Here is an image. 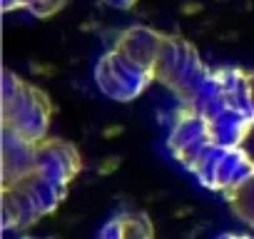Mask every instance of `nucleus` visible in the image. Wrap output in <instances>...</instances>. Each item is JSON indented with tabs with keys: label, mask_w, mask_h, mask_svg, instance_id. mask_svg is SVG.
I'll list each match as a JSON object with an SVG mask.
<instances>
[{
	"label": "nucleus",
	"mask_w": 254,
	"mask_h": 239,
	"mask_svg": "<svg viewBox=\"0 0 254 239\" xmlns=\"http://www.w3.org/2000/svg\"><path fill=\"white\" fill-rule=\"evenodd\" d=\"M167 150L202 187L214 192H227L254 175V160L242 145L217 142L204 117L187 105L175 112Z\"/></svg>",
	"instance_id": "nucleus-1"
},
{
	"label": "nucleus",
	"mask_w": 254,
	"mask_h": 239,
	"mask_svg": "<svg viewBox=\"0 0 254 239\" xmlns=\"http://www.w3.org/2000/svg\"><path fill=\"white\" fill-rule=\"evenodd\" d=\"M247 77L249 72L239 67H209L199 90L187 102V107L204 117L212 137L222 145H242L254 127Z\"/></svg>",
	"instance_id": "nucleus-2"
},
{
	"label": "nucleus",
	"mask_w": 254,
	"mask_h": 239,
	"mask_svg": "<svg viewBox=\"0 0 254 239\" xmlns=\"http://www.w3.org/2000/svg\"><path fill=\"white\" fill-rule=\"evenodd\" d=\"M65 182L55 179L50 172L43 167H33L25 177L15 179L13 184H0V219L3 229H28L33 227L40 217L53 214L65 194H67Z\"/></svg>",
	"instance_id": "nucleus-3"
},
{
	"label": "nucleus",
	"mask_w": 254,
	"mask_h": 239,
	"mask_svg": "<svg viewBox=\"0 0 254 239\" xmlns=\"http://www.w3.org/2000/svg\"><path fill=\"white\" fill-rule=\"evenodd\" d=\"M53 117V102L48 92L38 85L23 80L13 70L3 72V122L0 127L10 130L30 142L48 137Z\"/></svg>",
	"instance_id": "nucleus-4"
},
{
	"label": "nucleus",
	"mask_w": 254,
	"mask_h": 239,
	"mask_svg": "<svg viewBox=\"0 0 254 239\" xmlns=\"http://www.w3.org/2000/svg\"><path fill=\"white\" fill-rule=\"evenodd\" d=\"M152 72L157 82H162L182 105H187L199 90L209 67L190 40L160 33L152 53Z\"/></svg>",
	"instance_id": "nucleus-5"
},
{
	"label": "nucleus",
	"mask_w": 254,
	"mask_h": 239,
	"mask_svg": "<svg viewBox=\"0 0 254 239\" xmlns=\"http://www.w3.org/2000/svg\"><path fill=\"white\" fill-rule=\"evenodd\" d=\"M95 82L102 95L115 102H132L137 100L150 82H155V72L132 58H127L120 48L105 53L95 65Z\"/></svg>",
	"instance_id": "nucleus-6"
},
{
	"label": "nucleus",
	"mask_w": 254,
	"mask_h": 239,
	"mask_svg": "<svg viewBox=\"0 0 254 239\" xmlns=\"http://www.w3.org/2000/svg\"><path fill=\"white\" fill-rule=\"evenodd\" d=\"M35 165L50 172L55 179L70 184L80 170H82V157L75 145L60 137H43L35 145Z\"/></svg>",
	"instance_id": "nucleus-7"
},
{
	"label": "nucleus",
	"mask_w": 254,
	"mask_h": 239,
	"mask_svg": "<svg viewBox=\"0 0 254 239\" xmlns=\"http://www.w3.org/2000/svg\"><path fill=\"white\" fill-rule=\"evenodd\" d=\"M35 145L38 142L0 127V184H13L35 167Z\"/></svg>",
	"instance_id": "nucleus-8"
},
{
	"label": "nucleus",
	"mask_w": 254,
	"mask_h": 239,
	"mask_svg": "<svg viewBox=\"0 0 254 239\" xmlns=\"http://www.w3.org/2000/svg\"><path fill=\"white\" fill-rule=\"evenodd\" d=\"M100 237L102 239H150L155 237V227L145 212H122L100 229Z\"/></svg>",
	"instance_id": "nucleus-9"
},
{
	"label": "nucleus",
	"mask_w": 254,
	"mask_h": 239,
	"mask_svg": "<svg viewBox=\"0 0 254 239\" xmlns=\"http://www.w3.org/2000/svg\"><path fill=\"white\" fill-rule=\"evenodd\" d=\"M224 197H227L232 212H234L244 224H249V227L254 229V175H252L249 179H244L242 184L227 189Z\"/></svg>",
	"instance_id": "nucleus-10"
},
{
	"label": "nucleus",
	"mask_w": 254,
	"mask_h": 239,
	"mask_svg": "<svg viewBox=\"0 0 254 239\" xmlns=\"http://www.w3.org/2000/svg\"><path fill=\"white\" fill-rule=\"evenodd\" d=\"M67 5V0H3V10L10 13V10H28L30 15L35 18H53L55 13H60L63 8Z\"/></svg>",
	"instance_id": "nucleus-11"
},
{
	"label": "nucleus",
	"mask_w": 254,
	"mask_h": 239,
	"mask_svg": "<svg viewBox=\"0 0 254 239\" xmlns=\"http://www.w3.org/2000/svg\"><path fill=\"white\" fill-rule=\"evenodd\" d=\"M102 3L115 8V10H130V8H135L137 0H102Z\"/></svg>",
	"instance_id": "nucleus-12"
},
{
	"label": "nucleus",
	"mask_w": 254,
	"mask_h": 239,
	"mask_svg": "<svg viewBox=\"0 0 254 239\" xmlns=\"http://www.w3.org/2000/svg\"><path fill=\"white\" fill-rule=\"evenodd\" d=\"M247 87H249V102H252V107H254V72H249V77H247Z\"/></svg>",
	"instance_id": "nucleus-13"
}]
</instances>
